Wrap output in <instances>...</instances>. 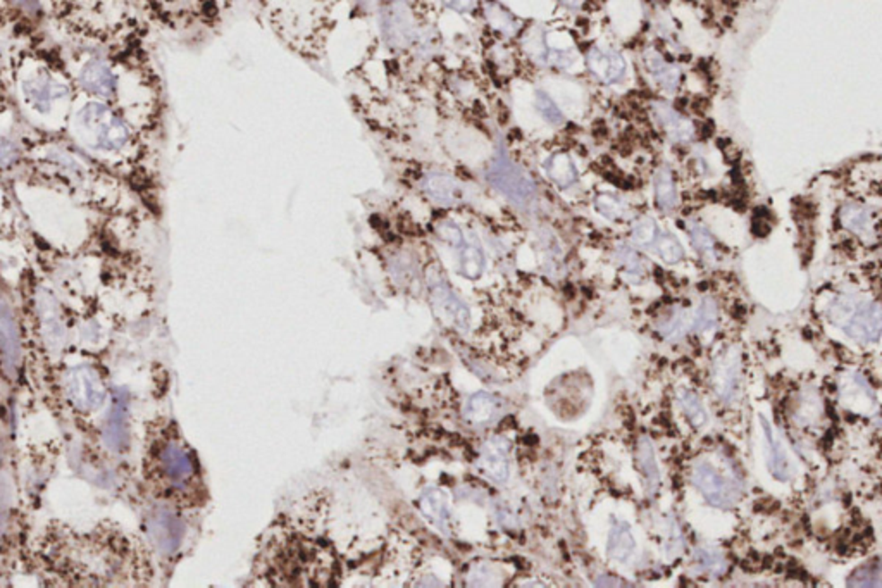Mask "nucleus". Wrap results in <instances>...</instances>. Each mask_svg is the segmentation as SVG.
Here are the masks:
<instances>
[{
	"instance_id": "nucleus-1",
	"label": "nucleus",
	"mask_w": 882,
	"mask_h": 588,
	"mask_svg": "<svg viewBox=\"0 0 882 588\" xmlns=\"http://www.w3.org/2000/svg\"><path fill=\"white\" fill-rule=\"evenodd\" d=\"M145 475L154 492L175 506H195L203 483L194 449L169 421L149 431Z\"/></svg>"
},
{
	"instance_id": "nucleus-2",
	"label": "nucleus",
	"mask_w": 882,
	"mask_h": 588,
	"mask_svg": "<svg viewBox=\"0 0 882 588\" xmlns=\"http://www.w3.org/2000/svg\"><path fill=\"white\" fill-rule=\"evenodd\" d=\"M826 316L843 333L861 345L882 335V304L859 294H839L827 302Z\"/></svg>"
},
{
	"instance_id": "nucleus-3",
	"label": "nucleus",
	"mask_w": 882,
	"mask_h": 588,
	"mask_svg": "<svg viewBox=\"0 0 882 588\" xmlns=\"http://www.w3.org/2000/svg\"><path fill=\"white\" fill-rule=\"evenodd\" d=\"M78 128L90 145L102 152H119L130 140V128L125 119L100 102H90L82 109Z\"/></svg>"
},
{
	"instance_id": "nucleus-4",
	"label": "nucleus",
	"mask_w": 882,
	"mask_h": 588,
	"mask_svg": "<svg viewBox=\"0 0 882 588\" xmlns=\"http://www.w3.org/2000/svg\"><path fill=\"white\" fill-rule=\"evenodd\" d=\"M485 178L514 204L528 205L536 199V185L532 178L502 151L489 159Z\"/></svg>"
},
{
	"instance_id": "nucleus-5",
	"label": "nucleus",
	"mask_w": 882,
	"mask_h": 588,
	"mask_svg": "<svg viewBox=\"0 0 882 588\" xmlns=\"http://www.w3.org/2000/svg\"><path fill=\"white\" fill-rule=\"evenodd\" d=\"M691 483L712 507L729 511L743 494L741 483L732 476L722 473L710 461H698L691 471Z\"/></svg>"
},
{
	"instance_id": "nucleus-6",
	"label": "nucleus",
	"mask_w": 882,
	"mask_h": 588,
	"mask_svg": "<svg viewBox=\"0 0 882 588\" xmlns=\"http://www.w3.org/2000/svg\"><path fill=\"white\" fill-rule=\"evenodd\" d=\"M379 30L388 48L402 52L416 46L420 28L407 0H385L379 9Z\"/></svg>"
},
{
	"instance_id": "nucleus-7",
	"label": "nucleus",
	"mask_w": 882,
	"mask_h": 588,
	"mask_svg": "<svg viewBox=\"0 0 882 588\" xmlns=\"http://www.w3.org/2000/svg\"><path fill=\"white\" fill-rule=\"evenodd\" d=\"M426 283L431 297L433 309L437 315L445 319L450 326L457 328L459 332H469L471 328V309L463 302L455 290L450 287L446 281L445 274L437 264H431L426 270Z\"/></svg>"
},
{
	"instance_id": "nucleus-8",
	"label": "nucleus",
	"mask_w": 882,
	"mask_h": 588,
	"mask_svg": "<svg viewBox=\"0 0 882 588\" xmlns=\"http://www.w3.org/2000/svg\"><path fill=\"white\" fill-rule=\"evenodd\" d=\"M741 378V350L736 345H728L715 356L712 364V386L722 402L734 404L739 399Z\"/></svg>"
},
{
	"instance_id": "nucleus-9",
	"label": "nucleus",
	"mask_w": 882,
	"mask_h": 588,
	"mask_svg": "<svg viewBox=\"0 0 882 588\" xmlns=\"http://www.w3.org/2000/svg\"><path fill=\"white\" fill-rule=\"evenodd\" d=\"M586 68L596 82L614 87L624 82L627 63L626 57L616 48L592 47L586 54Z\"/></svg>"
},
{
	"instance_id": "nucleus-10",
	"label": "nucleus",
	"mask_w": 882,
	"mask_h": 588,
	"mask_svg": "<svg viewBox=\"0 0 882 588\" xmlns=\"http://www.w3.org/2000/svg\"><path fill=\"white\" fill-rule=\"evenodd\" d=\"M838 393L843 408L855 414L867 416L878 408L876 393L860 373H843L839 376Z\"/></svg>"
},
{
	"instance_id": "nucleus-11",
	"label": "nucleus",
	"mask_w": 882,
	"mask_h": 588,
	"mask_svg": "<svg viewBox=\"0 0 882 588\" xmlns=\"http://www.w3.org/2000/svg\"><path fill=\"white\" fill-rule=\"evenodd\" d=\"M510 444L507 438L493 435L486 440L480 453L478 468L491 481L504 485L510 478Z\"/></svg>"
},
{
	"instance_id": "nucleus-12",
	"label": "nucleus",
	"mask_w": 882,
	"mask_h": 588,
	"mask_svg": "<svg viewBox=\"0 0 882 588\" xmlns=\"http://www.w3.org/2000/svg\"><path fill=\"white\" fill-rule=\"evenodd\" d=\"M652 117L655 126H659L663 135L667 136L672 143H689L696 136V126L695 123L686 117L683 113L674 109L667 102H655L652 106Z\"/></svg>"
},
{
	"instance_id": "nucleus-13",
	"label": "nucleus",
	"mask_w": 882,
	"mask_h": 588,
	"mask_svg": "<svg viewBox=\"0 0 882 588\" xmlns=\"http://www.w3.org/2000/svg\"><path fill=\"white\" fill-rule=\"evenodd\" d=\"M643 66L646 74L653 80V83L667 93H676L683 83V69L678 65L665 59V56L657 48H646L641 56Z\"/></svg>"
},
{
	"instance_id": "nucleus-14",
	"label": "nucleus",
	"mask_w": 882,
	"mask_h": 588,
	"mask_svg": "<svg viewBox=\"0 0 882 588\" xmlns=\"http://www.w3.org/2000/svg\"><path fill=\"white\" fill-rule=\"evenodd\" d=\"M420 190L429 201L443 207L459 205L465 197L463 183L452 175L440 171H431L424 175L420 180Z\"/></svg>"
},
{
	"instance_id": "nucleus-15",
	"label": "nucleus",
	"mask_w": 882,
	"mask_h": 588,
	"mask_svg": "<svg viewBox=\"0 0 882 588\" xmlns=\"http://www.w3.org/2000/svg\"><path fill=\"white\" fill-rule=\"evenodd\" d=\"M22 93L26 102L37 113H48L52 109L54 99L66 95L67 89L59 85L48 73H37L22 83Z\"/></svg>"
},
{
	"instance_id": "nucleus-16",
	"label": "nucleus",
	"mask_w": 882,
	"mask_h": 588,
	"mask_svg": "<svg viewBox=\"0 0 882 588\" xmlns=\"http://www.w3.org/2000/svg\"><path fill=\"white\" fill-rule=\"evenodd\" d=\"M151 537L155 549L162 554H175L183 537V526L177 514L169 509H159L151 518Z\"/></svg>"
},
{
	"instance_id": "nucleus-17",
	"label": "nucleus",
	"mask_w": 882,
	"mask_h": 588,
	"mask_svg": "<svg viewBox=\"0 0 882 588\" xmlns=\"http://www.w3.org/2000/svg\"><path fill=\"white\" fill-rule=\"evenodd\" d=\"M0 330H2V364L4 371L7 376L14 378L18 373V366L22 361V342H20V332L18 324L14 319V313L11 311L7 300L2 302V317H0Z\"/></svg>"
},
{
	"instance_id": "nucleus-18",
	"label": "nucleus",
	"mask_w": 882,
	"mask_h": 588,
	"mask_svg": "<svg viewBox=\"0 0 882 588\" xmlns=\"http://www.w3.org/2000/svg\"><path fill=\"white\" fill-rule=\"evenodd\" d=\"M80 85L95 97L110 99L117 89V76L102 59H91L80 73Z\"/></svg>"
},
{
	"instance_id": "nucleus-19",
	"label": "nucleus",
	"mask_w": 882,
	"mask_h": 588,
	"mask_svg": "<svg viewBox=\"0 0 882 588\" xmlns=\"http://www.w3.org/2000/svg\"><path fill=\"white\" fill-rule=\"evenodd\" d=\"M419 509L422 516L429 521L443 535H450L452 509L448 496L441 489H426L419 497Z\"/></svg>"
},
{
	"instance_id": "nucleus-20",
	"label": "nucleus",
	"mask_w": 882,
	"mask_h": 588,
	"mask_svg": "<svg viewBox=\"0 0 882 588\" xmlns=\"http://www.w3.org/2000/svg\"><path fill=\"white\" fill-rule=\"evenodd\" d=\"M504 408V402L500 397L488 393V392H478L469 397V401L463 406V418L472 425V427H486L493 423Z\"/></svg>"
},
{
	"instance_id": "nucleus-21",
	"label": "nucleus",
	"mask_w": 882,
	"mask_h": 588,
	"mask_svg": "<svg viewBox=\"0 0 882 588\" xmlns=\"http://www.w3.org/2000/svg\"><path fill=\"white\" fill-rule=\"evenodd\" d=\"M543 171L547 178L558 188L567 190L573 188L579 181V169L574 162L573 156L564 151H557L543 160Z\"/></svg>"
},
{
	"instance_id": "nucleus-22",
	"label": "nucleus",
	"mask_w": 882,
	"mask_h": 588,
	"mask_svg": "<svg viewBox=\"0 0 882 588\" xmlns=\"http://www.w3.org/2000/svg\"><path fill=\"white\" fill-rule=\"evenodd\" d=\"M760 423L764 428L765 445H767V468L775 480L788 481L791 478V466H790L788 454L783 447V442L779 440V437L775 435L771 423L764 416H760Z\"/></svg>"
},
{
	"instance_id": "nucleus-23",
	"label": "nucleus",
	"mask_w": 882,
	"mask_h": 588,
	"mask_svg": "<svg viewBox=\"0 0 882 588\" xmlns=\"http://www.w3.org/2000/svg\"><path fill=\"white\" fill-rule=\"evenodd\" d=\"M636 550V540L627 521L612 518V528L607 540V554L610 561L627 563Z\"/></svg>"
},
{
	"instance_id": "nucleus-24",
	"label": "nucleus",
	"mask_w": 882,
	"mask_h": 588,
	"mask_svg": "<svg viewBox=\"0 0 882 588\" xmlns=\"http://www.w3.org/2000/svg\"><path fill=\"white\" fill-rule=\"evenodd\" d=\"M636 464H638V470H640L646 494L648 496L657 494V490L661 487V470H659V463H657V457H655L653 444H652V440L646 435H641L640 438H638V445H636Z\"/></svg>"
},
{
	"instance_id": "nucleus-25",
	"label": "nucleus",
	"mask_w": 882,
	"mask_h": 588,
	"mask_svg": "<svg viewBox=\"0 0 882 588\" xmlns=\"http://www.w3.org/2000/svg\"><path fill=\"white\" fill-rule=\"evenodd\" d=\"M653 199L663 214H670L679 205V192L674 171L669 166H661L653 175Z\"/></svg>"
},
{
	"instance_id": "nucleus-26",
	"label": "nucleus",
	"mask_w": 882,
	"mask_h": 588,
	"mask_svg": "<svg viewBox=\"0 0 882 588\" xmlns=\"http://www.w3.org/2000/svg\"><path fill=\"white\" fill-rule=\"evenodd\" d=\"M531 56L538 65L551 69L571 68L575 63V52L573 48L551 46L547 35H541L538 40L532 42Z\"/></svg>"
},
{
	"instance_id": "nucleus-27",
	"label": "nucleus",
	"mask_w": 882,
	"mask_h": 588,
	"mask_svg": "<svg viewBox=\"0 0 882 588\" xmlns=\"http://www.w3.org/2000/svg\"><path fill=\"white\" fill-rule=\"evenodd\" d=\"M841 227L860 238L874 237V218L865 205L848 203L839 209Z\"/></svg>"
},
{
	"instance_id": "nucleus-28",
	"label": "nucleus",
	"mask_w": 882,
	"mask_h": 588,
	"mask_svg": "<svg viewBox=\"0 0 882 588\" xmlns=\"http://www.w3.org/2000/svg\"><path fill=\"white\" fill-rule=\"evenodd\" d=\"M459 250V272L471 281L480 280L486 270V255L478 237L471 235Z\"/></svg>"
},
{
	"instance_id": "nucleus-29",
	"label": "nucleus",
	"mask_w": 882,
	"mask_h": 588,
	"mask_svg": "<svg viewBox=\"0 0 882 588\" xmlns=\"http://www.w3.org/2000/svg\"><path fill=\"white\" fill-rule=\"evenodd\" d=\"M485 18L489 28L506 39H512L521 31V22L498 2L485 4Z\"/></svg>"
},
{
	"instance_id": "nucleus-30",
	"label": "nucleus",
	"mask_w": 882,
	"mask_h": 588,
	"mask_svg": "<svg viewBox=\"0 0 882 588\" xmlns=\"http://www.w3.org/2000/svg\"><path fill=\"white\" fill-rule=\"evenodd\" d=\"M693 317L683 307H672L657 321V332L663 339H681L686 332H691Z\"/></svg>"
},
{
	"instance_id": "nucleus-31",
	"label": "nucleus",
	"mask_w": 882,
	"mask_h": 588,
	"mask_svg": "<svg viewBox=\"0 0 882 588\" xmlns=\"http://www.w3.org/2000/svg\"><path fill=\"white\" fill-rule=\"evenodd\" d=\"M687 235H689V240H691V246L693 249L698 252V255L705 261V263H715L717 261V244H715V238L713 235L710 233V229L700 223V221H689L687 223Z\"/></svg>"
},
{
	"instance_id": "nucleus-32",
	"label": "nucleus",
	"mask_w": 882,
	"mask_h": 588,
	"mask_svg": "<svg viewBox=\"0 0 882 588\" xmlns=\"http://www.w3.org/2000/svg\"><path fill=\"white\" fill-rule=\"evenodd\" d=\"M678 402L683 409L686 419L691 423L693 428L700 430L705 427L708 423V414H706L705 406H704L698 393H695L689 388H679L678 390Z\"/></svg>"
},
{
	"instance_id": "nucleus-33",
	"label": "nucleus",
	"mask_w": 882,
	"mask_h": 588,
	"mask_svg": "<svg viewBox=\"0 0 882 588\" xmlns=\"http://www.w3.org/2000/svg\"><path fill=\"white\" fill-rule=\"evenodd\" d=\"M719 324V306L712 297H704L696 307L691 323V332L698 335L712 333Z\"/></svg>"
},
{
	"instance_id": "nucleus-34",
	"label": "nucleus",
	"mask_w": 882,
	"mask_h": 588,
	"mask_svg": "<svg viewBox=\"0 0 882 588\" xmlns=\"http://www.w3.org/2000/svg\"><path fill=\"white\" fill-rule=\"evenodd\" d=\"M652 250L661 257L665 264H670V266L683 263L684 255H686L683 244L678 240L676 235H672L669 231H662Z\"/></svg>"
},
{
	"instance_id": "nucleus-35",
	"label": "nucleus",
	"mask_w": 882,
	"mask_h": 588,
	"mask_svg": "<svg viewBox=\"0 0 882 588\" xmlns=\"http://www.w3.org/2000/svg\"><path fill=\"white\" fill-rule=\"evenodd\" d=\"M695 563L698 571L708 576H722L728 569V561L724 554L713 547H700L695 554Z\"/></svg>"
},
{
	"instance_id": "nucleus-36",
	"label": "nucleus",
	"mask_w": 882,
	"mask_h": 588,
	"mask_svg": "<svg viewBox=\"0 0 882 588\" xmlns=\"http://www.w3.org/2000/svg\"><path fill=\"white\" fill-rule=\"evenodd\" d=\"M595 209L598 214H601L609 221H620L627 216L629 205L612 192H600L596 194Z\"/></svg>"
},
{
	"instance_id": "nucleus-37",
	"label": "nucleus",
	"mask_w": 882,
	"mask_h": 588,
	"mask_svg": "<svg viewBox=\"0 0 882 588\" xmlns=\"http://www.w3.org/2000/svg\"><path fill=\"white\" fill-rule=\"evenodd\" d=\"M534 109L540 114V117L553 128H560L566 125V116L562 113V109L545 91H534Z\"/></svg>"
},
{
	"instance_id": "nucleus-38",
	"label": "nucleus",
	"mask_w": 882,
	"mask_h": 588,
	"mask_svg": "<svg viewBox=\"0 0 882 588\" xmlns=\"http://www.w3.org/2000/svg\"><path fill=\"white\" fill-rule=\"evenodd\" d=\"M614 261L618 263V268L626 272L629 278H643L644 276V263L643 257L638 254V250L633 249L627 244L618 246L614 252Z\"/></svg>"
},
{
	"instance_id": "nucleus-39",
	"label": "nucleus",
	"mask_w": 882,
	"mask_h": 588,
	"mask_svg": "<svg viewBox=\"0 0 882 588\" xmlns=\"http://www.w3.org/2000/svg\"><path fill=\"white\" fill-rule=\"evenodd\" d=\"M822 416V402L817 397V393L807 392L801 395V401L798 402V409L794 411V418L798 425L803 427H812Z\"/></svg>"
},
{
	"instance_id": "nucleus-40",
	"label": "nucleus",
	"mask_w": 882,
	"mask_h": 588,
	"mask_svg": "<svg viewBox=\"0 0 882 588\" xmlns=\"http://www.w3.org/2000/svg\"><path fill=\"white\" fill-rule=\"evenodd\" d=\"M662 229L653 218H641L633 227V240L644 249H652L657 242Z\"/></svg>"
},
{
	"instance_id": "nucleus-41",
	"label": "nucleus",
	"mask_w": 882,
	"mask_h": 588,
	"mask_svg": "<svg viewBox=\"0 0 882 588\" xmlns=\"http://www.w3.org/2000/svg\"><path fill=\"white\" fill-rule=\"evenodd\" d=\"M435 233L437 237L440 238L441 242H445L446 246L454 247V249H461L463 244H465V235H463V228L459 227L455 221L452 220H440L437 225H435Z\"/></svg>"
},
{
	"instance_id": "nucleus-42",
	"label": "nucleus",
	"mask_w": 882,
	"mask_h": 588,
	"mask_svg": "<svg viewBox=\"0 0 882 588\" xmlns=\"http://www.w3.org/2000/svg\"><path fill=\"white\" fill-rule=\"evenodd\" d=\"M850 587H882V566H861L848 580Z\"/></svg>"
},
{
	"instance_id": "nucleus-43",
	"label": "nucleus",
	"mask_w": 882,
	"mask_h": 588,
	"mask_svg": "<svg viewBox=\"0 0 882 588\" xmlns=\"http://www.w3.org/2000/svg\"><path fill=\"white\" fill-rule=\"evenodd\" d=\"M392 272L398 281H403V283H412L418 280L416 264L409 257H397L392 264Z\"/></svg>"
},
{
	"instance_id": "nucleus-44",
	"label": "nucleus",
	"mask_w": 882,
	"mask_h": 588,
	"mask_svg": "<svg viewBox=\"0 0 882 588\" xmlns=\"http://www.w3.org/2000/svg\"><path fill=\"white\" fill-rule=\"evenodd\" d=\"M469 580L471 585H497V582L493 580H498V575L493 566H474L469 573Z\"/></svg>"
},
{
	"instance_id": "nucleus-45",
	"label": "nucleus",
	"mask_w": 882,
	"mask_h": 588,
	"mask_svg": "<svg viewBox=\"0 0 882 588\" xmlns=\"http://www.w3.org/2000/svg\"><path fill=\"white\" fill-rule=\"evenodd\" d=\"M441 4L459 14H471L478 7V0H440Z\"/></svg>"
},
{
	"instance_id": "nucleus-46",
	"label": "nucleus",
	"mask_w": 882,
	"mask_h": 588,
	"mask_svg": "<svg viewBox=\"0 0 882 588\" xmlns=\"http://www.w3.org/2000/svg\"><path fill=\"white\" fill-rule=\"evenodd\" d=\"M497 518L502 523V526H515L517 524V516L512 513V509H508L507 506L500 504L497 506Z\"/></svg>"
},
{
	"instance_id": "nucleus-47",
	"label": "nucleus",
	"mask_w": 882,
	"mask_h": 588,
	"mask_svg": "<svg viewBox=\"0 0 882 588\" xmlns=\"http://www.w3.org/2000/svg\"><path fill=\"white\" fill-rule=\"evenodd\" d=\"M558 2H560L566 9H569V11H579V9H583V7L586 5V2H588V0H558Z\"/></svg>"
},
{
	"instance_id": "nucleus-48",
	"label": "nucleus",
	"mask_w": 882,
	"mask_h": 588,
	"mask_svg": "<svg viewBox=\"0 0 882 588\" xmlns=\"http://www.w3.org/2000/svg\"><path fill=\"white\" fill-rule=\"evenodd\" d=\"M18 5H22L24 9L28 11H35L39 9V0H14Z\"/></svg>"
},
{
	"instance_id": "nucleus-49",
	"label": "nucleus",
	"mask_w": 882,
	"mask_h": 588,
	"mask_svg": "<svg viewBox=\"0 0 882 588\" xmlns=\"http://www.w3.org/2000/svg\"><path fill=\"white\" fill-rule=\"evenodd\" d=\"M878 427H882V418L878 421Z\"/></svg>"
}]
</instances>
